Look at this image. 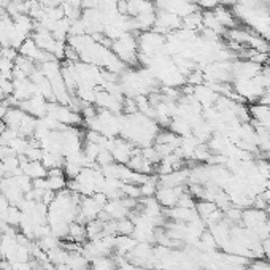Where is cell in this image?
<instances>
[{
    "label": "cell",
    "mask_w": 270,
    "mask_h": 270,
    "mask_svg": "<svg viewBox=\"0 0 270 270\" xmlns=\"http://www.w3.org/2000/svg\"><path fill=\"white\" fill-rule=\"evenodd\" d=\"M111 51L121 59L127 67H138V45L135 34H124L121 38L111 43Z\"/></svg>",
    "instance_id": "6da1fadb"
},
{
    "label": "cell",
    "mask_w": 270,
    "mask_h": 270,
    "mask_svg": "<svg viewBox=\"0 0 270 270\" xmlns=\"http://www.w3.org/2000/svg\"><path fill=\"white\" fill-rule=\"evenodd\" d=\"M137 45H138V53L154 56L158 53H162L165 45V35L154 32L153 29L146 32H140L137 35Z\"/></svg>",
    "instance_id": "7a4b0ae2"
},
{
    "label": "cell",
    "mask_w": 270,
    "mask_h": 270,
    "mask_svg": "<svg viewBox=\"0 0 270 270\" xmlns=\"http://www.w3.org/2000/svg\"><path fill=\"white\" fill-rule=\"evenodd\" d=\"M182 25H183V19L178 15H175V13L167 11V10H158L156 11V22H154L153 31L167 37L169 34L182 29Z\"/></svg>",
    "instance_id": "3957f363"
},
{
    "label": "cell",
    "mask_w": 270,
    "mask_h": 270,
    "mask_svg": "<svg viewBox=\"0 0 270 270\" xmlns=\"http://www.w3.org/2000/svg\"><path fill=\"white\" fill-rule=\"evenodd\" d=\"M135 151H137V146L132 143V141L126 140L123 137H116L114 138L113 148H111V156L116 164H127L129 159L134 156Z\"/></svg>",
    "instance_id": "277c9868"
},
{
    "label": "cell",
    "mask_w": 270,
    "mask_h": 270,
    "mask_svg": "<svg viewBox=\"0 0 270 270\" xmlns=\"http://www.w3.org/2000/svg\"><path fill=\"white\" fill-rule=\"evenodd\" d=\"M21 110H24L25 113H29L31 116L40 119L45 118L48 114V102L45 100V97H42L40 94H35L34 97L27 99V100H22L19 102L18 105Z\"/></svg>",
    "instance_id": "5b68a950"
},
{
    "label": "cell",
    "mask_w": 270,
    "mask_h": 270,
    "mask_svg": "<svg viewBox=\"0 0 270 270\" xmlns=\"http://www.w3.org/2000/svg\"><path fill=\"white\" fill-rule=\"evenodd\" d=\"M186 191V186H179V188H158L156 197L158 202L162 205V208H173L178 205V200L182 197V194Z\"/></svg>",
    "instance_id": "8992f818"
},
{
    "label": "cell",
    "mask_w": 270,
    "mask_h": 270,
    "mask_svg": "<svg viewBox=\"0 0 270 270\" xmlns=\"http://www.w3.org/2000/svg\"><path fill=\"white\" fill-rule=\"evenodd\" d=\"M192 97H194L203 108H208V107L215 105V102L218 97H220V94H218L208 83H202V84L194 86Z\"/></svg>",
    "instance_id": "52a82bcc"
},
{
    "label": "cell",
    "mask_w": 270,
    "mask_h": 270,
    "mask_svg": "<svg viewBox=\"0 0 270 270\" xmlns=\"http://www.w3.org/2000/svg\"><path fill=\"white\" fill-rule=\"evenodd\" d=\"M267 212L265 210H258L254 207H250L247 210H243L242 213V226L247 229H256L258 226L264 224L267 221Z\"/></svg>",
    "instance_id": "ba28073f"
},
{
    "label": "cell",
    "mask_w": 270,
    "mask_h": 270,
    "mask_svg": "<svg viewBox=\"0 0 270 270\" xmlns=\"http://www.w3.org/2000/svg\"><path fill=\"white\" fill-rule=\"evenodd\" d=\"M156 10L158 8L153 0H127V16L131 18H137L138 15L156 11Z\"/></svg>",
    "instance_id": "9c48e42d"
},
{
    "label": "cell",
    "mask_w": 270,
    "mask_h": 270,
    "mask_svg": "<svg viewBox=\"0 0 270 270\" xmlns=\"http://www.w3.org/2000/svg\"><path fill=\"white\" fill-rule=\"evenodd\" d=\"M213 13H215L216 19L221 22V25L224 29H232V27H238V25H240L238 19L234 15L232 8H227V7L220 5V7H216L213 10Z\"/></svg>",
    "instance_id": "30bf717a"
},
{
    "label": "cell",
    "mask_w": 270,
    "mask_h": 270,
    "mask_svg": "<svg viewBox=\"0 0 270 270\" xmlns=\"http://www.w3.org/2000/svg\"><path fill=\"white\" fill-rule=\"evenodd\" d=\"M137 240L132 235H116V243H114V253L118 256H126L131 254L134 248L137 247Z\"/></svg>",
    "instance_id": "8fae6325"
},
{
    "label": "cell",
    "mask_w": 270,
    "mask_h": 270,
    "mask_svg": "<svg viewBox=\"0 0 270 270\" xmlns=\"http://www.w3.org/2000/svg\"><path fill=\"white\" fill-rule=\"evenodd\" d=\"M202 25H203L205 29H208V31L218 34L220 37L226 35V31H227V29L223 27L221 22L216 19L213 11H202Z\"/></svg>",
    "instance_id": "7c38bea8"
},
{
    "label": "cell",
    "mask_w": 270,
    "mask_h": 270,
    "mask_svg": "<svg viewBox=\"0 0 270 270\" xmlns=\"http://www.w3.org/2000/svg\"><path fill=\"white\" fill-rule=\"evenodd\" d=\"M169 129H170L173 134H176L178 137H182V138L192 135V127H191V124H189L185 118H182V116L172 118Z\"/></svg>",
    "instance_id": "4fadbf2b"
},
{
    "label": "cell",
    "mask_w": 270,
    "mask_h": 270,
    "mask_svg": "<svg viewBox=\"0 0 270 270\" xmlns=\"http://www.w3.org/2000/svg\"><path fill=\"white\" fill-rule=\"evenodd\" d=\"M182 27L189 29V31H192V32H197V34H199V31L203 27V25H202V11L197 10V11H194V13H191V15L185 16V18H183V25H182Z\"/></svg>",
    "instance_id": "5bb4252c"
},
{
    "label": "cell",
    "mask_w": 270,
    "mask_h": 270,
    "mask_svg": "<svg viewBox=\"0 0 270 270\" xmlns=\"http://www.w3.org/2000/svg\"><path fill=\"white\" fill-rule=\"evenodd\" d=\"M64 162H66V158L62 156V154H57V153H48L45 151L43 154V159H42V164L46 167V169H62L64 167Z\"/></svg>",
    "instance_id": "9a60e30c"
},
{
    "label": "cell",
    "mask_w": 270,
    "mask_h": 270,
    "mask_svg": "<svg viewBox=\"0 0 270 270\" xmlns=\"http://www.w3.org/2000/svg\"><path fill=\"white\" fill-rule=\"evenodd\" d=\"M134 229H135V224L132 223L129 216L114 221V232H116V235H132Z\"/></svg>",
    "instance_id": "2e32d148"
},
{
    "label": "cell",
    "mask_w": 270,
    "mask_h": 270,
    "mask_svg": "<svg viewBox=\"0 0 270 270\" xmlns=\"http://www.w3.org/2000/svg\"><path fill=\"white\" fill-rule=\"evenodd\" d=\"M35 242H37V245L40 247L45 253H48V251H51V250H54V248H57V247L62 245V240L57 238V237L53 235V234H48V235H45V237H42V238H38V240H35Z\"/></svg>",
    "instance_id": "e0dca14e"
},
{
    "label": "cell",
    "mask_w": 270,
    "mask_h": 270,
    "mask_svg": "<svg viewBox=\"0 0 270 270\" xmlns=\"http://www.w3.org/2000/svg\"><path fill=\"white\" fill-rule=\"evenodd\" d=\"M215 210H218V207H216V203L212 202V200H197V202H196V212H197V215L202 218L203 221L207 220V218H208Z\"/></svg>",
    "instance_id": "ac0fdd59"
},
{
    "label": "cell",
    "mask_w": 270,
    "mask_h": 270,
    "mask_svg": "<svg viewBox=\"0 0 270 270\" xmlns=\"http://www.w3.org/2000/svg\"><path fill=\"white\" fill-rule=\"evenodd\" d=\"M48 179V189L49 191H54V192H59L62 189L67 188V183L69 179L66 178V175H54V176H46Z\"/></svg>",
    "instance_id": "d6986e66"
},
{
    "label": "cell",
    "mask_w": 270,
    "mask_h": 270,
    "mask_svg": "<svg viewBox=\"0 0 270 270\" xmlns=\"http://www.w3.org/2000/svg\"><path fill=\"white\" fill-rule=\"evenodd\" d=\"M62 170H64V175H66L67 179H75L76 176L80 175V172L83 170V167H81L80 164L73 162V161L66 159V162H64V167H62Z\"/></svg>",
    "instance_id": "ffe728a7"
},
{
    "label": "cell",
    "mask_w": 270,
    "mask_h": 270,
    "mask_svg": "<svg viewBox=\"0 0 270 270\" xmlns=\"http://www.w3.org/2000/svg\"><path fill=\"white\" fill-rule=\"evenodd\" d=\"M43 154H45V149L42 146L29 143L27 149H25V153H24V158L27 161H42Z\"/></svg>",
    "instance_id": "44dd1931"
},
{
    "label": "cell",
    "mask_w": 270,
    "mask_h": 270,
    "mask_svg": "<svg viewBox=\"0 0 270 270\" xmlns=\"http://www.w3.org/2000/svg\"><path fill=\"white\" fill-rule=\"evenodd\" d=\"M62 8H64V13H66V18L70 19V21H76V19H80L81 15H83V10L81 8H76L67 2H64L62 4Z\"/></svg>",
    "instance_id": "7402d4cb"
},
{
    "label": "cell",
    "mask_w": 270,
    "mask_h": 270,
    "mask_svg": "<svg viewBox=\"0 0 270 270\" xmlns=\"http://www.w3.org/2000/svg\"><path fill=\"white\" fill-rule=\"evenodd\" d=\"M114 162V159H113V156H111V151H108V149H100V153L97 154V159H96V164H97V167H105V165H110V164H113Z\"/></svg>",
    "instance_id": "603a6c76"
},
{
    "label": "cell",
    "mask_w": 270,
    "mask_h": 270,
    "mask_svg": "<svg viewBox=\"0 0 270 270\" xmlns=\"http://www.w3.org/2000/svg\"><path fill=\"white\" fill-rule=\"evenodd\" d=\"M196 5L200 11H213L216 7L221 5V0H197Z\"/></svg>",
    "instance_id": "cb8c5ba5"
},
{
    "label": "cell",
    "mask_w": 270,
    "mask_h": 270,
    "mask_svg": "<svg viewBox=\"0 0 270 270\" xmlns=\"http://www.w3.org/2000/svg\"><path fill=\"white\" fill-rule=\"evenodd\" d=\"M64 61L72 62V64H76V62H80L81 59H80V54L76 53V51H75L70 45H67V46H66V53H64Z\"/></svg>",
    "instance_id": "d4e9b609"
},
{
    "label": "cell",
    "mask_w": 270,
    "mask_h": 270,
    "mask_svg": "<svg viewBox=\"0 0 270 270\" xmlns=\"http://www.w3.org/2000/svg\"><path fill=\"white\" fill-rule=\"evenodd\" d=\"M18 56H19L18 49L11 48V46H5V48L0 49V57H5V59H10V61L15 62V59H16Z\"/></svg>",
    "instance_id": "484cf974"
},
{
    "label": "cell",
    "mask_w": 270,
    "mask_h": 270,
    "mask_svg": "<svg viewBox=\"0 0 270 270\" xmlns=\"http://www.w3.org/2000/svg\"><path fill=\"white\" fill-rule=\"evenodd\" d=\"M261 245H262V251H264V258L267 261H270V237L265 238V240H262Z\"/></svg>",
    "instance_id": "4316f807"
},
{
    "label": "cell",
    "mask_w": 270,
    "mask_h": 270,
    "mask_svg": "<svg viewBox=\"0 0 270 270\" xmlns=\"http://www.w3.org/2000/svg\"><path fill=\"white\" fill-rule=\"evenodd\" d=\"M258 104H262V105H267L270 107V89H265V91L262 93V96L259 97Z\"/></svg>",
    "instance_id": "83f0119b"
},
{
    "label": "cell",
    "mask_w": 270,
    "mask_h": 270,
    "mask_svg": "<svg viewBox=\"0 0 270 270\" xmlns=\"http://www.w3.org/2000/svg\"><path fill=\"white\" fill-rule=\"evenodd\" d=\"M66 2L70 4V5H73V7H76V8H81L83 0H66Z\"/></svg>",
    "instance_id": "f1b7e54d"
},
{
    "label": "cell",
    "mask_w": 270,
    "mask_h": 270,
    "mask_svg": "<svg viewBox=\"0 0 270 270\" xmlns=\"http://www.w3.org/2000/svg\"><path fill=\"white\" fill-rule=\"evenodd\" d=\"M8 2H10V4H22L24 0H8Z\"/></svg>",
    "instance_id": "f546056e"
},
{
    "label": "cell",
    "mask_w": 270,
    "mask_h": 270,
    "mask_svg": "<svg viewBox=\"0 0 270 270\" xmlns=\"http://www.w3.org/2000/svg\"><path fill=\"white\" fill-rule=\"evenodd\" d=\"M141 270H154V268H141Z\"/></svg>",
    "instance_id": "4dcf8cb0"
},
{
    "label": "cell",
    "mask_w": 270,
    "mask_h": 270,
    "mask_svg": "<svg viewBox=\"0 0 270 270\" xmlns=\"http://www.w3.org/2000/svg\"><path fill=\"white\" fill-rule=\"evenodd\" d=\"M2 48H4V46H2V43H0V49H2Z\"/></svg>",
    "instance_id": "1f68e13d"
},
{
    "label": "cell",
    "mask_w": 270,
    "mask_h": 270,
    "mask_svg": "<svg viewBox=\"0 0 270 270\" xmlns=\"http://www.w3.org/2000/svg\"><path fill=\"white\" fill-rule=\"evenodd\" d=\"M237 2H238V0H237Z\"/></svg>",
    "instance_id": "d6a6232c"
}]
</instances>
